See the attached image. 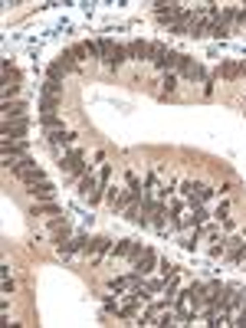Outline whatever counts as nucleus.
<instances>
[{
  "label": "nucleus",
  "instance_id": "obj_1",
  "mask_svg": "<svg viewBox=\"0 0 246 328\" xmlns=\"http://www.w3.org/2000/svg\"><path fill=\"white\" fill-rule=\"evenodd\" d=\"M181 187H184V197L190 200V207H200L204 204V200H210L213 197V187H207V184H181Z\"/></svg>",
  "mask_w": 246,
  "mask_h": 328
},
{
  "label": "nucleus",
  "instance_id": "obj_2",
  "mask_svg": "<svg viewBox=\"0 0 246 328\" xmlns=\"http://www.w3.org/2000/svg\"><path fill=\"white\" fill-rule=\"evenodd\" d=\"M79 164H85V151H79V148H69V151H62V158H59V171L73 174Z\"/></svg>",
  "mask_w": 246,
  "mask_h": 328
},
{
  "label": "nucleus",
  "instance_id": "obj_3",
  "mask_svg": "<svg viewBox=\"0 0 246 328\" xmlns=\"http://www.w3.org/2000/svg\"><path fill=\"white\" fill-rule=\"evenodd\" d=\"M27 194L33 200H56V187L50 181H39V184H27Z\"/></svg>",
  "mask_w": 246,
  "mask_h": 328
},
{
  "label": "nucleus",
  "instance_id": "obj_4",
  "mask_svg": "<svg viewBox=\"0 0 246 328\" xmlns=\"http://www.w3.org/2000/svg\"><path fill=\"white\" fill-rule=\"evenodd\" d=\"M46 138H50V145H53V148H69V145L76 142V131L53 128V131H46Z\"/></svg>",
  "mask_w": 246,
  "mask_h": 328
},
{
  "label": "nucleus",
  "instance_id": "obj_5",
  "mask_svg": "<svg viewBox=\"0 0 246 328\" xmlns=\"http://www.w3.org/2000/svg\"><path fill=\"white\" fill-rule=\"evenodd\" d=\"M30 131V122L23 119V122H4V128H0V135L4 138H23Z\"/></svg>",
  "mask_w": 246,
  "mask_h": 328
},
{
  "label": "nucleus",
  "instance_id": "obj_6",
  "mask_svg": "<svg viewBox=\"0 0 246 328\" xmlns=\"http://www.w3.org/2000/svg\"><path fill=\"white\" fill-rule=\"evenodd\" d=\"M154 266H158V256H154V249H145V253H141V260L135 263V272L148 276V272H154Z\"/></svg>",
  "mask_w": 246,
  "mask_h": 328
},
{
  "label": "nucleus",
  "instance_id": "obj_7",
  "mask_svg": "<svg viewBox=\"0 0 246 328\" xmlns=\"http://www.w3.org/2000/svg\"><path fill=\"white\" fill-rule=\"evenodd\" d=\"M125 50H128V59H148V53H151V43H145V40H131L128 46H125Z\"/></svg>",
  "mask_w": 246,
  "mask_h": 328
},
{
  "label": "nucleus",
  "instance_id": "obj_8",
  "mask_svg": "<svg viewBox=\"0 0 246 328\" xmlns=\"http://www.w3.org/2000/svg\"><path fill=\"white\" fill-rule=\"evenodd\" d=\"M27 115V102H4V119L7 122H23Z\"/></svg>",
  "mask_w": 246,
  "mask_h": 328
},
{
  "label": "nucleus",
  "instance_id": "obj_9",
  "mask_svg": "<svg viewBox=\"0 0 246 328\" xmlns=\"http://www.w3.org/2000/svg\"><path fill=\"white\" fill-rule=\"evenodd\" d=\"M17 177H20L23 184H39V181H46V171L33 164V168H23V171H17Z\"/></svg>",
  "mask_w": 246,
  "mask_h": 328
},
{
  "label": "nucleus",
  "instance_id": "obj_10",
  "mask_svg": "<svg viewBox=\"0 0 246 328\" xmlns=\"http://www.w3.org/2000/svg\"><path fill=\"white\" fill-rule=\"evenodd\" d=\"M30 217H59V204L56 200H43V204H36L30 210Z\"/></svg>",
  "mask_w": 246,
  "mask_h": 328
},
{
  "label": "nucleus",
  "instance_id": "obj_11",
  "mask_svg": "<svg viewBox=\"0 0 246 328\" xmlns=\"http://www.w3.org/2000/svg\"><path fill=\"white\" fill-rule=\"evenodd\" d=\"M0 148H4V154H27V142H23V138H4V142H0Z\"/></svg>",
  "mask_w": 246,
  "mask_h": 328
},
{
  "label": "nucleus",
  "instance_id": "obj_12",
  "mask_svg": "<svg viewBox=\"0 0 246 328\" xmlns=\"http://www.w3.org/2000/svg\"><path fill=\"white\" fill-rule=\"evenodd\" d=\"M122 62H128V50H125L122 43H115V50H112V56H108L105 66H108V69H118Z\"/></svg>",
  "mask_w": 246,
  "mask_h": 328
},
{
  "label": "nucleus",
  "instance_id": "obj_13",
  "mask_svg": "<svg viewBox=\"0 0 246 328\" xmlns=\"http://www.w3.org/2000/svg\"><path fill=\"white\" fill-rule=\"evenodd\" d=\"M112 249H115V243H112L108 237H95V240H92V253H95V256H105V253H112Z\"/></svg>",
  "mask_w": 246,
  "mask_h": 328
},
{
  "label": "nucleus",
  "instance_id": "obj_14",
  "mask_svg": "<svg viewBox=\"0 0 246 328\" xmlns=\"http://www.w3.org/2000/svg\"><path fill=\"white\" fill-rule=\"evenodd\" d=\"M95 191H99V181H95V174L89 171V174L79 181V194H82V197H89V194H95Z\"/></svg>",
  "mask_w": 246,
  "mask_h": 328
},
{
  "label": "nucleus",
  "instance_id": "obj_15",
  "mask_svg": "<svg viewBox=\"0 0 246 328\" xmlns=\"http://www.w3.org/2000/svg\"><path fill=\"white\" fill-rule=\"evenodd\" d=\"M184 76H187L190 82H200V79H207V69H204L200 62H194V59H190V66L184 69Z\"/></svg>",
  "mask_w": 246,
  "mask_h": 328
},
{
  "label": "nucleus",
  "instance_id": "obj_16",
  "mask_svg": "<svg viewBox=\"0 0 246 328\" xmlns=\"http://www.w3.org/2000/svg\"><path fill=\"white\" fill-rule=\"evenodd\" d=\"M177 59H181V53H174V50H168V53H164V59L158 62L154 69H164V73H168V69H177Z\"/></svg>",
  "mask_w": 246,
  "mask_h": 328
},
{
  "label": "nucleus",
  "instance_id": "obj_17",
  "mask_svg": "<svg viewBox=\"0 0 246 328\" xmlns=\"http://www.w3.org/2000/svg\"><path fill=\"white\" fill-rule=\"evenodd\" d=\"M39 122H43V128H46V131H53V128H62V119H59L56 112H43V115H39Z\"/></svg>",
  "mask_w": 246,
  "mask_h": 328
},
{
  "label": "nucleus",
  "instance_id": "obj_18",
  "mask_svg": "<svg viewBox=\"0 0 246 328\" xmlns=\"http://www.w3.org/2000/svg\"><path fill=\"white\" fill-rule=\"evenodd\" d=\"M62 76H66V69H62L59 62H50V66H46V79H50V82H59L62 85Z\"/></svg>",
  "mask_w": 246,
  "mask_h": 328
},
{
  "label": "nucleus",
  "instance_id": "obj_19",
  "mask_svg": "<svg viewBox=\"0 0 246 328\" xmlns=\"http://www.w3.org/2000/svg\"><path fill=\"white\" fill-rule=\"evenodd\" d=\"M69 233H73V223H62L59 226V230H53V243H56V246H62V243H66V240H69Z\"/></svg>",
  "mask_w": 246,
  "mask_h": 328
},
{
  "label": "nucleus",
  "instance_id": "obj_20",
  "mask_svg": "<svg viewBox=\"0 0 246 328\" xmlns=\"http://www.w3.org/2000/svg\"><path fill=\"white\" fill-rule=\"evenodd\" d=\"M164 53H168V46H164V43H151V53H148V62H151V66H158V62L164 59Z\"/></svg>",
  "mask_w": 246,
  "mask_h": 328
},
{
  "label": "nucleus",
  "instance_id": "obj_21",
  "mask_svg": "<svg viewBox=\"0 0 246 328\" xmlns=\"http://www.w3.org/2000/svg\"><path fill=\"white\" fill-rule=\"evenodd\" d=\"M39 92H43V96H50V99H59V96H62V85H59V82H50V79H46L43 85H39Z\"/></svg>",
  "mask_w": 246,
  "mask_h": 328
},
{
  "label": "nucleus",
  "instance_id": "obj_22",
  "mask_svg": "<svg viewBox=\"0 0 246 328\" xmlns=\"http://www.w3.org/2000/svg\"><path fill=\"white\" fill-rule=\"evenodd\" d=\"M220 76H223V79H236V76H240V66H236V62H220Z\"/></svg>",
  "mask_w": 246,
  "mask_h": 328
},
{
  "label": "nucleus",
  "instance_id": "obj_23",
  "mask_svg": "<svg viewBox=\"0 0 246 328\" xmlns=\"http://www.w3.org/2000/svg\"><path fill=\"white\" fill-rule=\"evenodd\" d=\"M207 36H213V40H223V36H230V27H223V23H210V33Z\"/></svg>",
  "mask_w": 246,
  "mask_h": 328
},
{
  "label": "nucleus",
  "instance_id": "obj_24",
  "mask_svg": "<svg viewBox=\"0 0 246 328\" xmlns=\"http://www.w3.org/2000/svg\"><path fill=\"white\" fill-rule=\"evenodd\" d=\"M56 62H59V66H62V69H66V73H69V69H73V66H76V56H73V50H66V53H62V56H59Z\"/></svg>",
  "mask_w": 246,
  "mask_h": 328
},
{
  "label": "nucleus",
  "instance_id": "obj_25",
  "mask_svg": "<svg viewBox=\"0 0 246 328\" xmlns=\"http://www.w3.org/2000/svg\"><path fill=\"white\" fill-rule=\"evenodd\" d=\"M39 108H43V112H56V108H59V99L43 96V99H39Z\"/></svg>",
  "mask_w": 246,
  "mask_h": 328
},
{
  "label": "nucleus",
  "instance_id": "obj_26",
  "mask_svg": "<svg viewBox=\"0 0 246 328\" xmlns=\"http://www.w3.org/2000/svg\"><path fill=\"white\" fill-rule=\"evenodd\" d=\"M73 56H76V62H79V59H89L92 53H89V46H85V43H79V46H73Z\"/></svg>",
  "mask_w": 246,
  "mask_h": 328
},
{
  "label": "nucleus",
  "instance_id": "obj_27",
  "mask_svg": "<svg viewBox=\"0 0 246 328\" xmlns=\"http://www.w3.org/2000/svg\"><path fill=\"white\" fill-rule=\"evenodd\" d=\"M145 289L148 292H164V289H168V279H164V283L161 279H151V283H145Z\"/></svg>",
  "mask_w": 246,
  "mask_h": 328
},
{
  "label": "nucleus",
  "instance_id": "obj_28",
  "mask_svg": "<svg viewBox=\"0 0 246 328\" xmlns=\"http://www.w3.org/2000/svg\"><path fill=\"white\" fill-rule=\"evenodd\" d=\"M158 269H161V272H164V279H171V276H174V272H177V266H171V263H168V260H158Z\"/></svg>",
  "mask_w": 246,
  "mask_h": 328
},
{
  "label": "nucleus",
  "instance_id": "obj_29",
  "mask_svg": "<svg viewBox=\"0 0 246 328\" xmlns=\"http://www.w3.org/2000/svg\"><path fill=\"white\" fill-rule=\"evenodd\" d=\"M125 286H131V283H128V276H118V279H112V283H108V289H112V292H122Z\"/></svg>",
  "mask_w": 246,
  "mask_h": 328
},
{
  "label": "nucleus",
  "instance_id": "obj_30",
  "mask_svg": "<svg viewBox=\"0 0 246 328\" xmlns=\"http://www.w3.org/2000/svg\"><path fill=\"white\" fill-rule=\"evenodd\" d=\"M128 246H131V240H118L112 253H115V256H128Z\"/></svg>",
  "mask_w": 246,
  "mask_h": 328
},
{
  "label": "nucleus",
  "instance_id": "obj_31",
  "mask_svg": "<svg viewBox=\"0 0 246 328\" xmlns=\"http://www.w3.org/2000/svg\"><path fill=\"white\" fill-rule=\"evenodd\" d=\"M141 253H145V246H141V243H135V240H131V246H128V256H131L135 263H138V260H141Z\"/></svg>",
  "mask_w": 246,
  "mask_h": 328
},
{
  "label": "nucleus",
  "instance_id": "obj_32",
  "mask_svg": "<svg viewBox=\"0 0 246 328\" xmlns=\"http://www.w3.org/2000/svg\"><path fill=\"white\" fill-rule=\"evenodd\" d=\"M125 220H131V223H138V204H131V207H125Z\"/></svg>",
  "mask_w": 246,
  "mask_h": 328
},
{
  "label": "nucleus",
  "instance_id": "obj_33",
  "mask_svg": "<svg viewBox=\"0 0 246 328\" xmlns=\"http://www.w3.org/2000/svg\"><path fill=\"white\" fill-rule=\"evenodd\" d=\"M227 214H230V204H227V200H223V204H220V207H217V214H213V217H217V220H230V217H227Z\"/></svg>",
  "mask_w": 246,
  "mask_h": 328
},
{
  "label": "nucleus",
  "instance_id": "obj_34",
  "mask_svg": "<svg viewBox=\"0 0 246 328\" xmlns=\"http://www.w3.org/2000/svg\"><path fill=\"white\" fill-rule=\"evenodd\" d=\"M102 306H105V312H118V299H112V295H105V299H102Z\"/></svg>",
  "mask_w": 246,
  "mask_h": 328
},
{
  "label": "nucleus",
  "instance_id": "obj_35",
  "mask_svg": "<svg viewBox=\"0 0 246 328\" xmlns=\"http://www.w3.org/2000/svg\"><path fill=\"white\" fill-rule=\"evenodd\" d=\"M0 289H4V295H13V289H17V286H13V279H4Z\"/></svg>",
  "mask_w": 246,
  "mask_h": 328
},
{
  "label": "nucleus",
  "instance_id": "obj_36",
  "mask_svg": "<svg viewBox=\"0 0 246 328\" xmlns=\"http://www.w3.org/2000/svg\"><path fill=\"white\" fill-rule=\"evenodd\" d=\"M164 89H168V92L177 89V76H168V79H164Z\"/></svg>",
  "mask_w": 246,
  "mask_h": 328
},
{
  "label": "nucleus",
  "instance_id": "obj_37",
  "mask_svg": "<svg viewBox=\"0 0 246 328\" xmlns=\"http://www.w3.org/2000/svg\"><path fill=\"white\" fill-rule=\"evenodd\" d=\"M236 23H240V27H246V7H243V10H236Z\"/></svg>",
  "mask_w": 246,
  "mask_h": 328
},
{
  "label": "nucleus",
  "instance_id": "obj_38",
  "mask_svg": "<svg viewBox=\"0 0 246 328\" xmlns=\"http://www.w3.org/2000/svg\"><path fill=\"white\" fill-rule=\"evenodd\" d=\"M240 73H243V76H246V59H243V62H240Z\"/></svg>",
  "mask_w": 246,
  "mask_h": 328
},
{
  "label": "nucleus",
  "instance_id": "obj_39",
  "mask_svg": "<svg viewBox=\"0 0 246 328\" xmlns=\"http://www.w3.org/2000/svg\"><path fill=\"white\" fill-rule=\"evenodd\" d=\"M243 240H246V230H243Z\"/></svg>",
  "mask_w": 246,
  "mask_h": 328
},
{
  "label": "nucleus",
  "instance_id": "obj_40",
  "mask_svg": "<svg viewBox=\"0 0 246 328\" xmlns=\"http://www.w3.org/2000/svg\"><path fill=\"white\" fill-rule=\"evenodd\" d=\"M243 263H246V260H243Z\"/></svg>",
  "mask_w": 246,
  "mask_h": 328
}]
</instances>
